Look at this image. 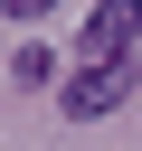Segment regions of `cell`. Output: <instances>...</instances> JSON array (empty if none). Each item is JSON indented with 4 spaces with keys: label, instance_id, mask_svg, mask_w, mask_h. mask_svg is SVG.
Masks as SVG:
<instances>
[{
    "label": "cell",
    "instance_id": "1",
    "mask_svg": "<svg viewBox=\"0 0 142 151\" xmlns=\"http://www.w3.org/2000/svg\"><path fill=\"white\" fill-rule=\"evenodd\" d=\"M133 38H142V0H95V19H85V38H76V57H85V66H123V57H133Z\"/></svg>",
    "mask_w": 142,
    "mask_h": 151
},
{
    "label": "cell",
    "instance_id": "2",
    "mask_svg": "<svg viewBox=\"0 0 142 151\" xmlns=\"http://www.w3.org/2000/svg\"><path fill=\"white\" fill-rule=\"evenodd\" d=\"M123 94H133V57H123V66H85V76L66 85V113H76V123H104Z\"/></svg>",
    "mask_w": 142,
    "mask_h": 151
},
{
    "label": "cell",
    "instance_id": "3",
    "mask_svg": "<svg viewBox=\"0 0 142 151\" xmlns=\"http://www.w3.org/2000/svg\"><path fill=\"white\" fill-rule=\"evenodd\" d=\"M38 9H57V0H0V19H38Z\"/></svg>",
    "mask_w": 142,
    "mask_h": 151
}]
</instances>
